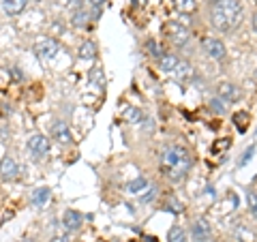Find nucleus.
<instances>
[{
	"instance_id": "obj_1",
	"label": "nucleus",
	"mask_w": 257,
	"mask_h": 242,
	"mask_svg": "<svg viewBox=\"0 0 257 242\" xmlns=\"http://www.w3.org/2000/svg\"><path fill=\"white\" fill-rule=\"evenodd\" d=\"M191 155L187 148L182 146H170L161 155V174H165L167 180L172 182H182L187 178L191 169Z\"/></svg>"
},
{
	"instance_id": "obj_2",
	"label": "nucleus",
	"mask_w": 257,
	"mask_h": 242,
	"mask_svg": "<svg viewBox=\"0 0 257 242\" xmlns=\"http://www.w3.org/2000/svg\"><path fill=\"white\" fill-rule=\"evenodd\" d=\"M242 22V5L238 0H221L212 5L210 9V24L221 32H231Z\"/></svg>"
},
{
	"instance_id": "obj_3",
	"label": "nucleus",
	"mask_w": 257,
	"mask_h": 242,
	"mask_svg": "<svg viewBox=\"0 0 257 242\" xmlns=\"http://www.w3.org/2000/svg\"><path fill=\"white\" fill-rule=\"evenodd\" d=\"M165 35L176 47H184L189 43V30L178 22H167L165 24Z\"/></svg>"
},
{
	"instance_id": "obj_4",
	"label": "nucleus",
	"mask_w": 257,
	"mask_h": 242,
	"mask_svg": "<svg viewBox=\"0 0 257 242\" xmlns=\"http://www.w3.org/2000/svg\"><path fill=\"white\" fill-rule=\"evenodd\" d=\"M26 148H28V152H30V155H32V157H35V159L39 161V159L47 157V152H50V140H47L45 135L37 133V135H32L30 140L26 142Z\"/></svg>"
},
{
	"instance_id": "obj_5",
	"label": "nucleus",
	"mask_w": 257,
	"mask_h": 242,
	"mask_svg": "<svg viewBox=\"0 0 257 242\" xmlns=\"http://www.w3.org/2000/svg\"><path fill=\"white\" fill-rule=\"evenodd\" d=\"M202 47H204V52L210 56L212 60H216V62L225 60V56H227V50H225L223 41H221V39H216V37H206L202 41Z\"/></svg>"
},
{
	"instance_id": "obj_6",
	"label": "nucleus",
	"mask_w": 257,
	"mask_h": 242,
	"mask_svg": "<svg viewBox=\"0 0 257 242\" xmlns=\"http://www.w3.org/2000/svg\"><path fill=\"white\" fill-rule=\"evenodd\" d=\"M216 96L223 101V103H238L242 99V92H240V88L231 82H221L216 86Z\"/></svg>"
},
{
	"instance_id": "obj_7",
	"label": "nucleus",
	"mask_w": 257,
	"mask_h": 242,
	"mask_svg": "<svg viewBox=\"0 0 257 242\" xmlns=\"http://www.w3.org/2000/svg\"><path fill=\"white\" fill-rule=\"evenodd\" d=\"M35 54L37 58L41 60H52L56 54H58V43L54 41V39H43V41L35 43Z\"/></svg>"
},
{
	"instance_id": "obj_8",
	"label": "nucleus",
	"mask_w": 257,
	"mask_h": 242,
	"mask_svg": "<svg viewBox=\"0 0 257 242\" xmlns=\"http://www.w3.org/2000/svg\"><path fill=\"white\" fill-rule=\"evenodd\" d=\"M20 174V167L15 163L13 157H5L0 159V178L3 180H15Z\"/></svg>"
},
{
	"instance_id": "obj_9",
	"label": "nucleus",
	"mask_w": 257,
	"mask_h": 242,
	"mask_svg": "<svg viewBox=\"0 0 257 242\" xmlns=\"http://www.w3.org/2000/svg\"><path fill=\"white\" fill-rule=\"evenodd\" d=\"M193 238L197 242H210L212 240V227L208 225L206 219H197L193 223Z\"/></svg>"
},
{
	"instance_id": "obj_10",
	"label": "nucleus",
	"mask_w": 257,
	"mask_h": 242,
	"mask_svg": "<svg viewBox=\"0 0 257 242\" xmlns=\"http://www.w3.org/2000/svg\"><path fill=\"white\" fill-rule=\"evenodd\" d=\"M82 223H84V216L79 214L77 210H64L62 214V225L67 227L69 231H77L79 227H82Z\"/></svg>"
},
{
	"instance_id": "obj_11",
	"label": "nucleus",
	"mask_w": 257,
	"mask_h": 242,
	"mask_svg": "<svg viewBox=\"0 0 257 242\" xmlns=\"http://www.w3.org/2000/svg\"><path fill=\"white\" fill-rule=\"evenodd\" d=\"M52 140L58 142V144H71V142H73V135H71L69 127L64 123H56L52 127Z\"/></svg>"
},
{
	"instance_id": "obj_12",
	"label": "nucleus",
	"mask_w": 257,
	"mask_h": 242,
	"mask_svg": "<svg viewBox=\"0 0 257 242\" xmlns=\"http://www.w3.org/2000/svg\"><path fill=\"white\" fill-rule=\"evenodd\" d=\"M174 73H176V79L184 84V82H191V79L195 77V69H193V64H191V62H187V60H180Z\"/></svg>"
},
{
	"instance_id": "obj_13",
	"label": "nucleus",
	"mask_w": 257,
	"mask_h": 242,
	"mask_svg": "<svg viewBox=\"0 0 257 242\" xmlns=\"http://www.w3.org/2000/svg\"><path fill=\"white\" fill-rule=\"evenodd\" d=\"M234 238L236 242H255V231L253 229H248V225L244 223H238L236 227H234Z\"/></svg>"
},
{
	"instance_id": "obj_14",
	"label": "nucleus",
	"mask_w": 257,
	"mask_h": 242,
	"mask_svg": "<svg viewBox=\"0 0 257 242\" xmlns=\"http://www.w3.org/2000/svg\"><path fill=\"white\" fill-rule=\"evenodd\" d=\"M178 62H180V58L176 54H163V58H159V69L163 71V73H174Z\"/></svg>"
},
{
	"instance_id": "obj_15",
	"label": "nucleus",
	"mask_w": 257,
	"mask_h": 242,
	"mask_svg": "<svg viewBox=\"0 0 257 242\" xmlns=\"http://www.w3.org/2000/svg\"><path fill=\"white\" fill-rule=\"evenodd\" d=\"M28 0H3V9L9 15H20L24 9H26Z\"/></svg>"
},
{
	"instance_id": "obj_16",
	"label": "nucleus",
	"mask_w": 257,
	"mask_h": 242,
	"mask_svg": "<svg viewBox=\"0 0 257 242\" xmlns=\"http://www.w3.org/2000/svg\"><path fill=\"white\" fill-rule=\"evenodd\" d=\"M47 199H50V189H47V187H39V189L32 191V195H30V201L35 206H39V208L45 206Z\"/></svg>"
},
{
	"instance_id": "obj_17",
	"label": "nucleus",
	"mask_w": 257,
	"mask_h": 242,
	"mask_svg": "<svg viewBox=\"0 0 257 242\" xmlns=\"http://www.w3.org/2000/svg\"><path fill=\"white\" fill-rule=\"evenodd\" d=\"M122 118L126 120V123H133V125H138L144 120V114H142V109L138 107H133V105H128L124 111H122Z\"/></svg>"
},
{
	"instance_id": "obj_18",
	"label": "nucleus",
	"mask_w": 257,
	"mask_h": 242,
	"mask_svg": "<svg viewBox=\"0 0 257 242\" xmlns=\"http://www.w3.org/2000/svg\"><path fill=\"white\" fill-rule=\"evenodd\" d=\"M146 187H148V180L146 178H135V180H131L126 184V191L128 193H133V195H138V193H142V191H146Z\"/></svg>"
},
{
	"instance_id": "obj_19",
	"label": "nucleus",
	"mask_w": 257,
	"mask_h": 242,
	"mask_svg": "<svg viewBox=\"0 0 257 242\" xmlns=\"http://www.w3.org/2000/svg\"><path fill=\"white\" fill-rule=\"evenodd\" d=\"M167 242H187V231L180 225H174L170 233H167Z\"/></svg>"
},
{
	"instance_id": "obj_20",
	"label": "nucleus",
	"mask_w": 257,
	"mask_h": 242,
	"mask_svg": "<svg viewBox=\"0 0 257 242\" xmlns=\"http://www.w3.org/2000/svg\"><path fill=\"white\" fill-rule=\"evenodd\" d=\"M94 54H96V47L92 41H86V43H82V47H79V58L82 60H92Z\"/></svg>"
},
{
	"instance_id": "obj_21",
	"label": "nucleus",
	"mask_w": 257,
	"mask_h": 242,
	"mask_svg": "<svg viewBox=\"0 0 257 242\" xmlns=\"http://www.w3.org/2000/svg\"><path fill=\"white\" fill-rule=\"evenodd\" d=\"M176 7H178L180 13H187V15H191V13L197 11V3H195V0H178V3H176Z\"/></svg>"
},
{
	"instance_id": "obj_22",
	"label": "nucleus",
	"mask_w": 257,
	"mask_h": 242,
	"mask_svg": "<svg viewBox=\"0 0 257 242\" xmlns=\"http://www.w3.org/2000/svg\"><path fill=\"white\" fill-rule=\"evenodd\" d=\"M146 52L152 56V58H163V47H161L155 39H150V41H146Z\"/></svg>"
},
{
	"instance_id": "obj_23",
	"label": "nucleus",
	"mask_w": 257,
	"mask_h": 242,
	"mask_svg": "<svg viewBox=\"0 0 257 242\" xmlns=\"http://www.w3.org/2000/svg\"><path fill=\"white\" fill-rule=\"evenodd\" d=\"M90 22V13L88 11H84V9H77L75 13H73V26H86V24Z\"/></svg>"
},
{
	"instance_id": "obj_24",
	"label": "nucleus",
	"mask_w": 257,
	"mask_h": 242,
	"mask_svg": "<svg viewBox=\"0 0 257 242\" xmlns=\"http://www.w3.org/2000/svg\"><path fill=\"white\" fill-rule=\"evenodd\" d=\"M234 123H236V129L240 133L246 131V123H248V111H236L234 114Z\"/></svg>"
},
{
	"instance_id": "obj_25",
	"label": "nucleus",
	"mask_w": 257,
	"mask_h": 242,
	"mask_svg": "<svg viewBox=\"0 0 257 242\" xmlns=\"http://www.w3.org/2000/svg\"><path fill=\"white\" fill-rule=\"evenodd\" d=\"M246 206H248V212L257 219V193L255 191H246Z\"/></svg>"
},
{
	"instance_id": "obj_26",
	"label": "nucleus",
	"mask_w": 257,
	"mask_h": 242,
	"mask_svg": "<svg viewBox=\"0 0 257 242\" xmlns=\"http://www.w3.org/2000/svg\"><path fill=\"white\" fill-rule=\"evenodd\" d=\"M210 109L214 111V114H225V105H223V101L216 96V99H210Z\"/></svg>"
},
{
	"instance_id": "obj_27",
	"label": "nucleus",
	"mask_w": 257,
	"mask_h": 242,
	"mask_svg": "<svg viewBox=\"0 0 257 242\" xmlns=\"http://www.w3.org/2000/svg\"><path fill=\"white\" fill-rule=\"evenodd\" d=\"M229 144H231V140H227V137H221V140L212 146V152H221V150H225V148H229Z\"/></svg>"
},
{
	"instance_id": "obj_28",
	"label": "nucleus",
	"mask_w": 257,
	"mask_h": 242,
	"mask_svg": "<svg viewBox=\"0 0 257 242\" xmlns=\"http://www.w3.org/2000/svg\"><path fill=\"white\" fill-rule=\"evenodd\" d=\"M9 75H11V79H13V82H22V79H24V73H22V69H18V67L9 69Z\"/></svg>"
},
{
	"instance_id": "obj_29",
	"label": "nucleus",
	"mask_w": 257,
	"mask_h": 242,
	"mask_svg": "<svg viewBox=\"0 0 257 242\" xmlns=\"http://www.w3.org/2000/svg\"><path fill=\"white\" fill-rule=\"evenodd\" d=\"M157 189L155 187H152V189H148V193H144V195H142V201H144V204H148V201H152V199H155L157 197Z\"/></svg>"
},
{
	"instance_id": "obj_30",
	"label": "nucleus",
	"mask_w": 257,
	"mask_h": 242,
	"mask_svg": "<svg viewBox=\"0 0 257 242\" xmlns=\"http://www.w3.org/2000/svg\"><path fill=\"white\" fill-rule=\"evenodd\" d=\"M90 79H92V82L96 79V84L103 86V73H101V69H92L90 71Z\"/></svg>"
},
{
	"instance_id": "obj_31",
	"label": "nucleus",
	"mask_w": 257,
	"mask_h": 242,
	"mask_svg": "<svg viewBox=\"0 0 257 242\" xmlns=\"http://www.w3.org/2000/svg\"><path fill=\"white\" fill-rule=\"evenodd\" d=\"M253 152H255V146H251L248 150H244V155H242V159H240V165H244L246 161H251L253 159Z\"/></svg>"
},
{
	"instance_id": "obj_32",
	"label": "nucleus",
	"mask_w": 257,
	"mask_h": 242,
	"mask_svg": "<svg viewBox=\"0 0 257 242\" xmlns=\"http://www.w3.org/2000/svg\"><path fill=\"white\" fill-rule=\"evenodd\" d=\"M50 242H69V236H54Z\"/></svg>"
},
{
	"instance_id": "obj_33",
	"label": "nucleus",
	"mask_w": 257,
	"mask_h": 242,
	"mask_svg": "<svg viewBox=\"0 0 257 242\" xmlns=\"http://www.w3.org/2000/svg\"><path fill=\"white\" fill-rule=\"evenodd\" d=\"M88 3H90L92 7H101L103 3H105V0H88Z\"/></svg>"
},
{
	"instance_id": "obj_34",
	"label": "nucleus",
	"mask_w": 257,
	"mask_h": 242,
	"mask_svg": "<svg viewBox=\"0 0 257 242\" xmlns=\"http://www.w3.org/2000/svg\"><path fill=\"white\" fill-rule=\"evenodd\" d=\"M251 24H253V30L257 32V13H253V22Z\"/></svg>"
},
{
	"instance_id": "obj_35",
	"label": "nucleus",
	"mask_w": 257,
	"mask_h": 242,
	"mask_svg": "<svg viewBox=\"0 0 257 242\" xmlns=\"http://www.w3.org/2000/svg\"><path fill=\"white\" fill-rule=\"evenodd\" d=\"M131 3H133L135 7H140V5H144V3H146V0H131Z\"/></svg>"
},
{
	"instance_id": "obj_36",
	"label": "nucleus",
	"mask_w": 257,
	"mask_h": 242,
	"mask_svg": "<svg viewBox=\"0 0 257 242\" xmlns=\"http://www.w3.org/2000/svg\"><path fill=\"white\" fill-rule=\"evenodd\" d=\"M148 242H157V240L155 238H148Z\"/></svg>"
},
{
	"instance_id": "obj_37",
	"label": "nucleus",
	"mask_w": 257,
	"mask_h": 242,
	"mask_svg": "<svg viewBox=\"0 0 257 242\" xmlns=\"http://www.w3.org/2000/svg\"><path fill=\"white\" fill-rule=\"evenodd\" d=\"M22 242H35V240H22Z\"/></svg>"
},
{
	"instance_id": "obj_38",
	"label": "nucleus",
	"mask_w": 257,
	"mask_h": 242,
	"mask_svg": "<svg viewBox=\"0 0 257 242\" xmlns=\"http://www.w3.org/2000/svg\"><path fill=\"white\" fill-rule=\"evenodd\" d=\"M28 3H30V0H28Z\"/></svg>"
}]
</instances>
